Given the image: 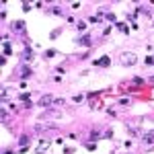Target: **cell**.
Returning a JSON list of instances; mask_svg holds the SVG:
<instances>
[{
	"label": "cell",
	"instance_id": "obj_14",
	"mask_svg": "<svg viewBox=\"0 0 154 154\" xmlns=\"http://www.w3.org/2000/svg\"><path fill=\"white\" fill-rule=\"evenodd\" d=\"M2 154H12V152H11V150H4V152H2Z\"/></svg>",
	"mask_w": 154,
	"mask_h": 154
},
{
	"label": "cell",
	"instance_id": "obj_12",
	"mask_svg": "<svg viewBox=\"0 0 154 154\" xmlns=\"http://www.w3.org/2000/svg\"><path fill=\"white\" fill-rule=\"evenodd\" d=\"M60 33H62V29H56V31H51V39H56Z\"/></svg>",
	"mask_w": 154,
	"mask_h": 154
},
{
	"label": "cell",
	"instance_id": "obj_7",
	"mask_svg": "<svg viewBox=\"0 0 154 154\" xmlns=\"http://www.w3.org/2000/svg\"><path fill=\"white\" fill-rule=\"evenodd\" d=\"M144 142H146V144H152L154 142V131H148V134L144 136Z\"/></svg>",
	"mask_w": 154,
	"mask_h": 154
},
{
	"label": "cell",
	"instance_id": "obj_11",
	"mask_svg": "<svg viewBox=\"0 0 154 154\" xmlns=\"http://www.w3.org/2000/svg\"><path fill=\"white\" fill-rule=\"evenodd\" d=\"M54 56H56V51H54V49H48V51H45V56H43V58H54Z\"/></svg>",
	"mask_w": 154,
	"mask_h": 154
},
{
	"label": "cell",
	"instance_id": "obj_5",
	"mask_svg": "<svg viewBox=\"0 0 154 154\" xmlns=\"http://www.w3.org/2000/svg\"><path fill=\"white\" fill-rule=\"evenodd\" d=\"M99 138H101V131H99V130H93V131H91V136H88L91 142H97Z\"/></svg>",
	"mask_w": 154,
	"mask_h": 154
},
{
	"label": "cell",
	"instance_id": "obj_6",
	"mask_svg": "<svg viewBox=\"0 0 154 154\" xmlns=\"http://www.w3.org/2000/svg\"><path fill=\"white\" fill-rule=\"evenodd\" d=\"M78 43H80V45H91V35H82L78 39Z\"/></svg>",
	"mask_w": 154,
	"mask_h": 154
},
{
	"label": "cell",
	"instance_id": "obj_13",
	"mask_svg": "<svg viewBox=\"0 0 154 154\" xmlns=\"http://www.w3.org/2000/svg\"><path fill=\"white\" fill-rule=\"evenodd\" d=\"M146 64H154V58H152V56H148V58H146Z\"/></svg>",
	"mask_w": 154,
	"mask_h": 154
},
{
	"label": "cell",
	"instance_id": "obj_4",
	"mask_svg": "<svg viewBox=\"0 0 154 154\" xmlns=\"http://www.w3.org/2000/svg\"><path fill=\"white\" fill-rule=\"evenodd\" d=\"M27 144H29V136H21L19 138V146H21V150H27Z\"/></svg>",
	"mask_w": 154,
	"mask_h": 154
},
{
	"label": "cell",
	"instance_id": "obj_1",
	"mask_svg": "<svg viewBox=\"0 0 154 154\" xmlns=\"http://www.w3.org/2000/svg\"><path fill=\"white\" fill-rule=\"evenodd\" d=\"M136 62H138V56H136V54L125 51V54H121V56H119V64H121V66H134Z\"/></svg>",
	"mask_w": 154,
	"mask_h": 154
},
{
	"label": "cell",
	"instance_id": "obj_9",
	"mask_svg": "<svg viewBox=\"0 0 154 154\" xmlns=\"http://www.w3.org/2000/svg\"><path fill=\"white\" fill-rule=\"evenodd\" d=\"M21 74H23V78H27V76H31V68H27V66H23V68H21Z\"/></svg>",
	"mask_w": 154,
	"mask_h": 154
},
{
	"label": "cell",
	"instance_id": "obj_10",
	"mask_svg": "<svg viewBox=\"0 0 154 154\" xmlns=\"http://www.w3.org/2000/svg\"><path fill=\"white\" fill-rule=\"evenodd\" d=\"M12 27H14V29H17V31H23V29H25V25L21 23V21H17V23L12 25Z\"/></svg>",
	"mask_w": 154,
	"mask_h": 154
},
{
	"label": "cell",
	"instance_id": "obj_3",
	"mask_svg": "<svg viewBox=\"0 0 154 154\" xmlns=\"http://www.w3.org/2000/svg\"><path fill=\"white\" fill-rule=\"evenodd\" d=\"M48 148H49V140H43V142H39V146H37V154L45 152Z\"/></svg>",
	"mask_w": 154,
	"mask_h": 154
},
{
	"label": "cell",
	"instance_id": "obj_2",
	"mask_svg": "<svg viewBox=\"0 0 154 154\" xmlns=\"http://www.w3.org/2000/svg\"><path fill=\"white\" fill-rule=\"evenodd\" d=\"M51 103H56V99H54L51 95H45V97H41V99H39V103H37V105H39V107H49Z\"/></svg>",
	"mask_w": 154,
	"mask_h": 154
},
{
	"label": "cell",
	"instance_id": "obj_8",
	"mask_svg": "<svg viewBox=\"0 0 154 154\" xmlns=\"http://www.w3.org/2000/svg\"><path fill=\"white\" fill-rule=\"evenodd\" d=\"M109 64H111V60L107 58V56H105V58H101V60H97V66H109Z\"/></svg>",
	"mask_w": 154,
	"mask_h": 154
}]
</instances>
